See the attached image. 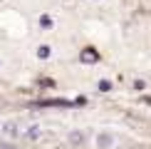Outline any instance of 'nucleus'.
<instances>
[{
  "label": "nucleus",
  "mask_w": 151,
  "mask_h": 149,
  "mask_svg": "<svg viewBox=\"0 0 151 149\" xmlns=\"http://www.w3.org/2000/svg\"><path fill=\"white\" fill-rule=\"evenodd\" d=\"M97 57H99V55H97V52H94V50H92V47H87V50H84V52H82V55H79V60H82V62H97Z\"/></svg>",
  "instance_id": "f257e3e1"
},
{
  "label": "nucleus",
  "mask_w": 151,
  "mask_h": 149,
  "mask_svg": "<svg viewBox=\"0 0 151 149\" xmlns=\"http://www.w3.org/2000/svg\"><path fill=\"white\" fill-rule=\"evenodd\" d=\"M37 55H40V57H50V47H47V45H42V47H40V52H37Z\"/></svg>",
  "instance_id": "f03ea898"
},
{
  "label": "nucleus",
  "mask_w": 151,
  "mask_h": 149,
  "mask_svg": "<svg viewBox=\"0 0 151 149\" xmlns=\"http://www.w3.org/2000/svg\"><path fill=\"white\" fill-rule=\"evenodd\" d=\"M99 144L106 147V144H111V139H109V137H99Z\"/></svg>",
  "instance_id": "7ed1b4c3"
},
{
  "label": "nucleus",
  "mask_w": 151,
  "mask_h": 149,
  "mask_svg": "<svg viewBox=\"0 0 151 149\" xmlns=\"http://www.w3.org/2000/svg\"><path fill=\"white\" fill-rule=\"evenodd\" d=\"M37 134H40V132H37V127H32V129H30V132H27V137H30V139H35Z\"/></svg>",
  "instance_id": "20e7f679"
},
{
  "label": "nucleus",
  "mask_w": 151,
  "mask_h": 149,
  "mask_svg": "<svg viewBox=\"0 0 151 149\" xmlns=\"http://www.w3.org/2000/svg\"><path fill=\"white\" fill-rule=\"evenodd\" d=\"M99 90H102V92H109V82H99Z\"/></svg>",
  "instance_id": "39448f33"
},
{
  "label": "nucleus",
  "mask_w": 151,
  "mask_h": 149,
  "mask_svg": "<svg viewBox=\"0 0 151 149\" xmlns=\"http://www.w3.org/2000/svg\"><path fill=\"white\" fill-rule=\"evenodd\" d=\"M0 149H12V147L10 144H0Z\"/></svg>",
  "instance_id": "423d86ee"
}]
</instances>
